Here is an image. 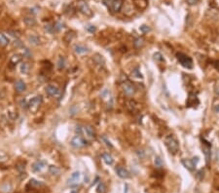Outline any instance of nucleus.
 Returning <instances> with one entry per match:
<instances>
[{"mask_svg":"<svg viewBox=\"0 0 219 193\" xmlns=\"http://www.w3.org/2000/svg\"><path fill=\"white\" fill-rule=\"evenodd\" d=\"M181 163H182V165L190 172H193L196 168L195 163L193 162L192 159H183L182 161H181Z\"/></svg>","mask_w":219,"mask_h":193,"instance_id":"9d476101","label":"nucleus"},{"mask_svg":"<svg viewBox=\"0 0 219 193\" xmlns=\"http://www.w3.org/2000/svg\"><path fill=\"white\" fill-rule=\"evenodd\" d=\"M115 172L121 178H130V173L128 172V170H126L125 168H123V167H121V166H117L115 168Z\"/></svg>","mask_w":219,"mask_h":193,"instance_id":"1a4fd4ad","label":"nucleus"},{"mask_svg":"<svg viewBox=\"0 0 219 193\" xmlns=\"http://www.w3.org/2000/svg\"><path fill=\"white\" fill-rule=\"evenodd\" d=\"M139 30L142 32V33H147L148 31H150L151 29H150V27H149L148 25H141L139 27Z\"/></svg>","mask_w":219,"mask_h":193,"instance_id":"c756f323","label":"nucleus"},{"mask_svg":"<svg viewBox=\"0 0 219 193\" xmlns=\"http://www.w3.org/2000/svg\"><path fill=\"white\" fill-rule=\"evenodd\" d=\"M204 156H206V163L208 164L210 160V144L209 143L207 144V146H204Z\"/></svg>","mask_w":219,"mask_h":193,"instance_id":"412c9836","label":"nucleus"},{"mask_svg":"<svg viewBox=\"0 0 219 193\" xmlns=\"http://www.w3.org/2000/svg\"><path fill=\"white\" fill-rule=\"evenodd\" d=\"M11 190H12V186H11V184L8 182L3 183L2 185L0 186V191L3 193H9V192H11Z\"/></svg>","mask_w":219,"mask_h":193,"instance_id":"aec40b11","label":"nucleus"},{"mask_svg":"<svg viewBox=\"0 0 219 193\" xmlns=\"http://www.w3.org/2000/svg\"><path fill=\"white\" fill-rule=\"evenodd\" d=\"M131 75L133 76V77L135 78H142V74L140 73L138 67H136V68H134L133 71H131Z\"/></svg>","mask_w":219,"mask_h":193,"instance_id":"cd10ccee","label":"nucleus"},{"mask_svg":"<svg viewBox=\"0 0 219 193\" xmlns=\"http://www.w3.org/2000/svg\"><path fill=\"white\" fill-rule=\"evenodd\" d=\"M83 129H84V132L86 133V135H87L88 137H90V139H93V137H95V130H93V128L92 127V126L87 125V126H85V127H84Z\"/></svg>","mask_w":219,"mask_h":193,"instance_id":"ddd939ff","label":"nucleus"},{"mask_svg":"<svg viewBox=\"0 0 219 193\" xmlns=\"http://www.w3.org/2000/svg\"><path fill=\"white\" fill-rule=\"evenodd\" d=\"M80 172H74L73 174L71 175V177L68 178V180H67V184H68L69 186H76L79 182V180H80Z\"/></svg>","mask_w":219,"mask_h":193,"instance_id":"0eeeda50","label":"nucleus"},{"mask_svg":"<svg viewBox=\"0 0 219 193\" xmlns=\"http://www.w3.org/2000/svg\"><path fill=\"white\" fill-rule=\"evenodd\" d=\"M30 185H32V186H40L41 182H40V181L36 180H30Z\"/></svg>","mask_w":219,"mask_h":193,"instance_id":"f704fd0d","label":"nucleus"},{"mask_svg":"<svg viewBox=\"0 0 219 193\" xmlns=\"http://www.w3.org/2000/svg\"><path fill=\"white\" fill-rule=\"evenodd\" d=\"M70 144H71L72 147L79 149V148L84 147V146L86 145V140H85L81 136H75L71 139V142H70Z\"/></svg>","mask_w":219,"mask_h":193,"instance_id":"423d86ee","label":"nucleus"},{"mask_svg":"<svg viewBox=\"0 0 219 193\" xmlns=\"http://www.w3.org/2000/svg\"><path fill=\"white\" fill-rule=\"evenodd\" d=\"M49 173L52 175H58L60 174V169L57 166H50L49 167Z\"/></svg>","mask_w":219,"mask_h":193,"instance_id":"6ab92c4d","label":"nucleus"},{"mask_svg":"<svg viewBox=\"0 0 219 193\" xmlns=\"http://www.w3.org/2000/svg\"><path fill=\"white\" fill-rule=\"evenodd\" d=\"M75 132H76V133H78L79 135H80V134L82 133V128H81V126H77V127H76V129H75Z\"/></svg>","mask_w":219,"mask_h":193,"instance_id":"37998d69","label":"nucleus"},{"mask_svg":"<svg viewBox=\"0 0 219 193\" xmlns=\"http://www.w3.org/2000/svg\"><path fill=\"white\" fill-rule=\"evenodd\" d=\"M198 1H199V0H186L187 4H189V5H191V6H192V5L197 4Z\"/></svg>","mask_w":219,"mask_h":193,"instance_id":"a19ab883","label":"nucleus"},{"mask_svg":"<svg viewBox=\"0 0 219 193\" xmlns=\"http://www.w3.org/2000/svg\"><path fill=\"white\" fill-rule=\"evenodd\" d=\"M20 106H22V107H23V108H26V107H28V104H26L25 99H22V101H20Z\"/></svg>","mask_w":219,"mask_h":193,"instance_id":"e433bc0d","label":"nucleus"},{"mask_svg":"<svg viewBox=\"0 0 219 193\" xmlns=\"http://www.w3.org/2000/svg\"><path fill=\"white\" fill-rule=\"evenodd\" d=\"M9 42H10V41H9L8 38L6 37V35L0 32V46H1V47L7 46L9 44Z\"/></svg>","mask_w":219,"mask_h":193,"instance_id":"4be33fe9","label":"nucleus"},{"mask_svg":"<svg viewBox=\"0 0 219 193\" xmlns=\"http://www.w3.org/2000/svg\"><path fill=\"white\" fill-rule=\"evenodd\" d=\"M15 88L18 93H22L26 90V84L22 80H18L15 84Z\"/></svg>","mask_w":219,"mask_h":193,"instance_id":"f8f14e48","label":"nucleus"},{"mask_svg":"<svg viewBox=\"0 0 219 193\" xmlns=\"http://www.w3.org/2000/svg\"><path fill=\"white\" fill-rule=\"evenodd\" d=\"M45 29L47 31H49V32H53V30H54V26H52L51 25H47L46 26H45Z\"/></svg>","mask_w":219,"mask_h":193,"instance_id":"ea45409f","label":"nucleus"},{"mask_svg":"<svg viewBox=\"0 0 219 193\" xmlns=\"http://www.w3.org/2000/svg\"><path fill=\"white\" fill-rule=\"evenodd\" d=\"M102 140H103V142H105V144H106L107 146H109V147H112V144H111V142L105 137H102Z\"/></svg>","mask_w":219,"mask_h":193,"instance_id":"4c0bfd02","label":"nucleus"},{"mask_svg":"<svg viewBox=\"0 0 219 193\" xmlns=\"http://www.w3.org/2000/svg\"><path fill=\"white\" fill-rule=\"evenodd\" d=\"M102 159L105 162V164H107V165H112L114 160H113V157L111 156L109 153H103L102 154Z\"/></svg>","mask_w":219,"mask_h":193,"instance_id":"f3484780","label":"nucleus"},{"mask_svg":"<svg viewBox=\"0 0 219 193\" xmlns=\"http://www.w3.org/2000/svg\"><path fill=\"white\" fill-rule=\"evenodd\" d=\"M76 5H77L78 10L80 11L82 14L86 15L88 17L93 16V11L91 10L89 4H88L85 0H78V1L76 2Z\"/></svg>","mask_w":219,"mask_h":193,"instance_id":"7ed1b4c3","label":"nucleus"},{"mask_svg":"<svg viewBox=\"0 0 219 193\" xmlns=\"http://www.w3.org/2000/svg\"><path fill=\"white\" fill-rule=\"evenodd\" d=\"M41 104H42V96H35V98L31 99L30 101H29V102H28V108L31 111L35 112V111H36L38 108L40 107Z\"/></svg>","mask_w":219,"mask_h":193,"instance_id":"39448f33","label":"nucleus"},{"mask_svg":"<svg viewBox=\"0 0 219 193\" xmlns=\"http://www.w3.org/2000/svg\"><path fill=\"white\" fill-rule=\"evenodd\" d=\"M154 58L158 61H164V58L161 53H156V54H154Z\"/></svg>","mask_w":219,"mask_h":193,"instance_id":"2f4dec72","label":"nucleus"},{"mask_svg":"<svg viewBox=\"0 0 219 193\" xmlns=\"http://www.w3.org/2000/svg\"><path fill=\"white\" fill-rule=\"evenodd\" d=\"M192 161L195 163V165H197V163L199 162V157H198V156L194 157V158H193V159H192Z\"/></svg>","mask_w":219,"mask_h":193,"instance_id":"c03bdc74","label":"nucleus"},{"mask_svg":"<svg viewBox=\"0 0 219 193\" xmlns=\"http://www.w3.org/2000/svg\"><path fill=\"white\" fill-rule=\"evenodd\" d=\"M45 166H46L45 162H43V161H37V162H35L33 165H32V170H33L34 172H40L45 168Z\"/></svg>","mask_w":219,"mask_h":193,"instance_id":"4468645a","label":"nucleus"},{"mask_svg":"<svg viewBox=\"0 0 219 193\" xmlns=\"http://www.w3.org/2000/svg\"><path fill=\"white\" fill-rule=\"evenodd\" d=\"M122 88H123V91H124L125 95L128 96H131L135 94V87H134L133 83L128 80H126L123 82Z\"/></svg>","mask_w":219,"mask_h":193,"instance_id":"20e7f679","label":"nucleus"},{"mask_svg":"<svg viewBox=\"0 0 219 193\" xmlns=\"http://www.w3.org/2000/svg\"><path fill=\"white\" fill-rule=\"evenodd\" d=\"M143 44H144V40H143L142 38H137V39H135V41H134V46H135L136 48H140Z\"/></svg>","mask_w":219,"mask_h":193,"instance_id":"c85d7f7f","label":"nucleus"},{"mask_svg":"<svg viewBox=\"0 0 219 193\" xmlns=\"http://www.w3.org/2000/svg\"><path fill=\"white\" fill-rule=\"evenodd\" d=\"M86 29L91 33H93V32L95 31V25H88L86 26Z\"/></svg>","mask_w":219,"mask_h":193,"instance_id":"473e14b6","label":"nucleus"},{"mask_svg":"<svg viewBox=\"0 0 219 193\" xmlns=\"http://www.w3.org/2000/svg\"><path fill=\"white\" fill-rule=\"evenodd\" d=\"M176 58H177V60L180 63L181 66H184L185 68L191 69L193 67V61L189 56L183 54V53H177Z\"/></svg>","mask_w":219,"mask_h":193,"instance_id":"f03ea898","label":"nucleus"},{"mask_svg":"<svg viewBox=\"0 0 219 193\" xmlns=\"http://www.w3.org/2000/svg\"><path fill=\"white\" fill-rule=\"evenodd\" d=\"M128 106L130 107V109H131V110H133V109H134V107H135V104H135V101H130L128 102Z\"/></svg>","mask_w":219,"mask_h":193,"instance_id":"72a5a7b5","label":"nucleus"},{"mask_svg":"<svg viewBox=\"0 0 219 193\" xmlns=\"http://www.w3.org/2000/svg\"><path fill=\"white\" fill-rule=\"evenodd\" d=\"M29 69H30V66L27 63H22V66H20V72L22 74H27L29 72Z\"/></svg>","mask_w":219,"mask_h":193,"instance_id":"b1692460","label":"nucleus"},{"mask_svg":"<svg viewBox=\"0 0 219 193\" xmlns=\"http://www.w3.org/2000/svg\"><path fill=\"white\" fill-rule=\"evenodd\" d=\"M88 51H89V50H88L87 47H85L84 45L78 44V45L74 46V52L77 53V54H85V53H87Z\"/></svg>","mask_w":219,"mask_h":193,"instance_id":"dca6fc26","label":"nucleus"},{"mask_svg":"<svg viewBox=\"0 0 219 193\" xmlns=\"http://www.w3.org/2000/svg\"><path fill=\"white\" fill-rule=\"evenodd\" d=\"M22 60V56L20 54H15L10 58V63L13 64V66H16L19 63H20Z\"/></svg>","mask_w":219,"mask_h":193,"instance_id":"2eb2a0df","label":"nucleus"},{"mask_svg":"<svg viewBox=\"0 0 219 193\" xmlns=\"http://www.w3.org/2000/svg\"><path fill=\"white\" fill-rule=\"evenodd\" d=\"M93 60H95L98 64H101V61L102 63H104L103 58H102V56H100V55H95V58H93Z\"/></svg>","mask_w":219,"mask_h":193,"instance_id":"7c9ffc66","label":"nucleus"},{"mask_svg":"<svg viewBox=\"0 0 219 193\" xmlns=\"http://www.w3.org/2000/svg\"><path fill=\"white\" fill-rule=\"evenodd\" d=\"M23 56H25V57H27V58H29L31 56V53H30V51H29L27 48L23 49Z\"/></svg>","mask_w":219,"mask_h":193,"instance_id":"c9c22d12","label":"nucleus"},{"mask_svg":"<svg viewBox=\"0 0 219 193\" xmlns=\"http://www.w3.org/2000/svg\"><path fill=\"white\" fill-rule=\"evenodd\" d=\"M17 169L19 170V171H20V172L23 171V170H25V164L22 163V165H19V164H18V165H17Z\"/></svg>","mask_w":219,"mask_h":193,"instance_id":"79ce46f5","label":"nucleus"},{"mask_svg":"<svg viewBox=\"0 0 219 193\" xmlns=\"http://www.w3.org/2000/svg\"><path fill=\"white\" fill-rule=\"evenodd\" d=\"M23 22L27 26H32L34 25L35 23H36V20H35L34 18H31V17H26L23 19Z\"/></svg>","mask_w":219,"mask_h":193,"instance_id":"5701e85b","label":"nucleus"},{"mask_svg":"<svg viewBox=\"0 0 219 193\" xmlns=\"http://www.w3.org/2000/svg\"><path fill=\"white\" fill-rule=\"evenodd\" d=\"M123 5H124L123 0H112L110 3V8L114 13H118L122 10Z\"/></svg>","mask_w":219,"mask_h":193,"instance_id":"6e6552de","label":"nucleus"},{"mask_svg":"<svg viewBox=\"0 0 219 193\" xmlns=\"http://www.w3.org/2000/svg\"><path fill=\"white\" fill-rule=\"evenodd\" d=\"M7 32H8V33H10L11 36H13V37H15V38H18V37H19V34H18V32H15V31H13V30H8Z\"/></svg>","mask_w":219,"mask_h":193,"instance_id":"58836bf2","label":"nucleus"},{"mask_svg":"<svg viewBox=\"0 0 219 193\" xmlns=\"http://www.w3.org/2000/svg\"><path fill=\"white\" fill-rule=\"evenodd\" d=\"M28 41H29V43L32 44V45H38V44L40 43V38L38 37L37 35L32 34V35H29L28 36Z\"/></svg>","mask_w":219,"mask_h":193,"instance_id":"a211bd4d","label":"nucleus"},{"mask_svg":"<svg viewBox=\"0 0 219 193\" xmlns=\"http://www.w3.org/2000/svg\"><path fill=\"white\" fill-rule=\"evenodd\" d=\"M96 192L98 193H106L107 192V187L103 182H99L96 188Z\"/></svg>","mask_w":219,"mask_h":193,"instance_id":"393cba45","label":"nucleus"},{"mask_svg":"<svg viewBox=\"0 0 219 193\" xmlns=\"http://www.w3.org/2000/svg\"><path fill=\"white\" fill-rule=\"evenodd\" d=\"M57 66H58V70H62L64 67H65V60H64L63 57H60V58H58V61Z\"/></svg>","mask_w":219,"mask_h":193,"instance_id":"a878e982","label":"nucleus"},{"mask_svg":"<svg viewBox=\"0 0 219 193\" xmlns=\"http://www.w3.org/2000/svg\"><path fill=\"white\" fill-rule=\"evenodd\" d=\"M165 144L171 154H176L179 150V143L172 135H168L165 137Z\"/></svg>","mask_w":219,"mask_h":193,"instance_id":"f257e3e1","label":"nucleus"},{"mask_svg":"<svg viewBox=\"0 0 219 193\" xmlns=\"http://www.w3.org/2000/svg\"><path fill=\"white\" fill-rule=\"evenodd\" d=\"M154 164H155V166H156L157 168H162V167H163V161H162V159H161V157H159V156L155 157Z\"/></svg>","mask_w":219,"mask_h":193,"instance_id":"bb28decb","label":"nucleus"},{"mask_svg":"<svg viewBox=\"0 0 219 193\" xmlns=\"http://www.w3.org/2000/svg\"><path fill=\"white\" fill-rule=\"evenodd\" d=\"M128 184H126V185H125V191H124V193H128Z\"/></svg>","mask_w":219,"mask_h":193,"instance_id":"a18cd8bd","label":"nucleus"},{"mask_svg":"<svg viewBox=\"0 0 219 193\" xmlns=\"http://www.w3.org/2000/svg\"><path fill=\"white\" fill-rule=\"evenodd\" d=\"M58 92H60V90H58V88L57 86H55V85H48V86L46 87V93L48 94L49 96H57Z\"/></svg>","mask_w":219,"mask_h":193,"instance_id":"9b49d317","label":"nucleus"}]
</instances>
